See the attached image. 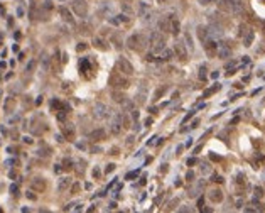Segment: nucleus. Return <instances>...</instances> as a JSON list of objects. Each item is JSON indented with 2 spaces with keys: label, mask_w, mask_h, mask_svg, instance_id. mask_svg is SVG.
Masks as SVG:
<instances>
[{
  "label": "nucleus",
  "mask_w": 265,
  "mask_h": 213,
  "mask_svg": "<svg viewBox=\"0 0 265 213\" xmlns=\"http://www.w3.org/2000/svg\"><path fill=\"white\" fill-rule=\"evenodd\" d=\"M85 49H86V42H80V44L76 46V51H78V53L85 51Z\"/></svg>",
  "instance_id": "nucleus-36"
},
{
  "label": "nucleus",
  "mask_w": 265,
  "mask_h": 213,
  "mask_svg": "<svg viewBox=\"0 0 265 213\" xmlns=\"http://www.w3.org/2000/svg\"><path fill=\"white\" fill-rule=\"evenodd\" d=\"M235 186H236V194H242V191L246 188V179H245V174H242V172H240V174L236 176Z\"/></svg>",
  "instance_id": "nucleus-12"
},
{
  "label": "nucleus",
  "mask_w": 265,
  "mask_h": 213,
  "mask_svg": "<svg viewBox=\"0 0 265 213\" xmlns=\"http://www.w3.org/2000/svg\"><path fill=\"white\" fill-rule=\"evenodd\" d=\"M34 64H35V63H34V61H32V63H29V66H27V71H31V70H32V68H34Z\"/></svg>",
  "instance_id": "nucleus-50"
},
{
  "label": "nucleus",
  "mask_w": 265,
  "mask_h": 213,
  "mask_svg": "<svg viewBox=\"0 0 265 213\" xmlns=\"http://www.w3.org/2000/svg\"><path fill=\"white\" fill-rule=\"evenodd\" d=\"M174 53H176V56H177L181 61H186V59H188V49H186V44H184L182 41H177L176 44H174Z\"/></svg>",
  "instance_id": "nucleus-8"
},
{
  "label": "nucleus",
  "mask_w": 265,
  "mask_h": 213,
  "mask_svg": "<svg viewBox=\"0 0 265 213\" xmlns=\"http://www.w3.org/2000/svg\"><path fill=\"white\" fill-rule=\"evenodd\" d=\"M105 137H106V134H105V130L103 129H98V130H93L91 134H89V139L91 140H105Z\"/></svg>",
  "instance_id": "nucleus-16"
},
{
  "label": "nucleus",
  "mask_w": 265,
  "mask_h": 213,
  "mask_svg": "<svg viewBox=\"0 0 265 213\" xmlns=\"http://www.w3.org/2000/svg\"><path fill=\"white\" fill-rule=\"evenodd\" d=\"M110 85H112V88H115V90H125V88H128V81L125 80V76L120 73V71H115V73L110 76Z\"/></svg>",
  "instance_id": "nucleus-4"
},
{
  "label": "nucleus",
  "mask_w": 265,
  "mask_h": 213,
  "mask_svg": "<svg viewBox=\"0 0 265 213\" xmlns=\"http://www.w3.org/2000/svg\"><path fill=\"white\" fill-rule=\"evenodd\" d=\"M112 98L115 100L117 103H122L125 96H123V93H122V90H113V91H112Z\"/></svg>",
  "instance_id": "nucleus-25"
},
{
  "label": "nucleus",
  "mask_w": 265,
  "mask_h": 213,
  "mask_svg": "<svg viewBox=\"0 0 265 213\" xmlns=\"http://www.w3.org/2000/svg\"><path fill=\"white\" fill-rule=\"evenodd\" d=\"M198 36H199V39H201L203 42H204L206 39H209V31H208V27L199 26V27H198Z\"/></svg>",
  "instance_id": "nucleus-21"
},
{
  "label": "nucleus",
  "mask_w": 265,
  "mask_h": 213,
  "mask_svg": "<svg viewBox=\"0 0 265 213\" xmlns=\"http://www.w3.org/2000/svg\"><path fill=\"white\" fill-rule=\"evenodd\" d=\"M201 149H203V146H198V147L194 149V154H199V151H201Z\"/></svg>",
  "instance_id": "nucleus-51"
},
{
  "label": "nucleus",
  "mask_w": 265,
  "mask_h": 213,
  "mask_svg": "<svg viewBox=\"0 0 265 213\" xmlns=\"http://www.w3.org/2000/svg\"><path fill=\"white\" fill-rule=\"evenodd\" d=\"M201 172H203V174H208V172H211V166L208 164V162H203V164H201Z\"/></svg>",
  "instance_id": "nucleus-33"
},
{
  "label": "nucleus",
  "mask_w": 265,
  "mask_h": 213,
  "mask_svg": "<svg viewBox=\"0 0 265 213\" xmlns=\"http://www.w3.org/2000/svg\"><path fill=\"white\" fill-rule=\"evenodd\" d=\"M253 39H255V32L252 31V29H248V31L243 34V46H246V48H250L253 42Z\"/></svg>",
  "instance_id": "nucleus-15"
},
{
  "label": "nucleus",
  "mask_w": 265,
  "mask_h": 213,
  "mask_svg": "<svg viewBox=\"0 0 265 213\" xmlns=\"http://www.w3.org/2000/svg\"><path fill=\"white\" fill-rule=\"evenodd\" d=\"M171 57H172V51H171V49H166V48H164V53H162V59H160V61H169Z\"/></svg>",
  "instance_id": "nucleus-29"
},
{
  "label": "nucleus",
  "mask_w": 265,
  "mask_h": 213,
  "mask_svg": "<svg viewBox=\"0 0 265 213\" xmlns=\"http://www.w3.org/2000/svg\"><path fill=\"white\" fill-rule=\"evenodd\" d=\"M78 189H80V185H78V183H76V185L73 186V191H78Z\"/></svg>",
  "instance_id": "nucleus-55"
},
{
  "label": "nucleus",
  "mask_w": 265,
  "mask_h": 213,
  "mask_svg": "<svg viewBox=\"0 0 265 213\" xmlns=\"http://www.w3.org/2000/svg\"><path fill=\"white\" fill-rule=\"evenodd\" d=\"M253 191H255V198H262V196H263V189H262L260 186H257Z\"/></svg>",
  "instance_id": "nucleus-34"
},
{
  "label": "nucleus",
  "mask_w": 265,
  "mask_h": 213,
  "mask_svg": "<svg viewBox=\"0 0 265 213\" xmlns=\"http://www.w3.org/2000/svg\"><path fill=\"white\" fill-rule=\"evenodd\" d=\"M199 2H201L203 5H208V3H211V2H216V0H199Z\"/></svg>",
  "instance_id": "nucleus-46"
},
{
  "label": "nucleus",
  "mask_w": 265,
  "mask_h": 213,
  "mask_svg": "<svg viewBox=\"0 0 265 213\" xmlns=\"http://www.w3.org/2000/svg\"><path fill=\"white\" fill-rule=\"evenodd\" d=\"M122 129H123V125H122V115L115 113L112 117V120H110V130H112L113 135H118L122 132Z\"/></svg>",
  "instance_id": "nucleus-7"
},
{
  "label": "nucleus",
  "mask_w": 265,
  "mask_h": 213,
  "mask_svg": "<svg viewBox=\"0 0 265 213\" xmlns=\"http://www.w3.org/2000/svg\"><path fill=\"white\" fill-rule=\"evenodd\" d=\"M24 140H26L27 144H32V139H31V137H24Z\"/></svg>",
  "instance_id": "nucleus-54"
},
{
  "label": "nucleus",
  "mask_w": 265,
  "mask_h": 213,
  "mask_svg": "<svg viewBox=\"0 0 265 213\" xmlns=\"http://www.w3.org/2000/svg\"><path fill=\"white\" fill-rule=\"evenodd\" d=\"M150 124H152V118H150V117H149V118H147V120H145V125H147V127H149V125H150Z\"/></svg>",
  "instance_id": "nucleus-53"
},
{
  "label": "nucleus",
  "mask_w": 265,
  "mask_h": 213,
  "mask_svg": "<svg viewBox=\"0 0 265 213\" xmlns=\"http://www.w3.org/2000/svg\"><path fill=\"white\" fill-rule=\"evenodd\" d=\"M150 46H152L154 53H160L166 48V37L162 36V32H152L150 34Z\"/></svg>",
  "instance_id": "nucleus-3"
},
{
  "label": "nucleus",
  "mask_w": 265,
  "mask_h": 213,
  "mask_svg": "<svg viewBox=\"0 0 265 213\" xmlns=\"http://www.w3.org/2000/svg\"><path fill=\"white\" fill-rule=\"evenodd\" d=\"M159 27H160V31H162V32L171 31V17H169V19H162V20H160Z\"/></svg>",
  "instance_id": "nucleus-24"
},
{
  "label": "nucleus",
  "mask_w": 265,
  "mask_h": 213,
  "mask_svg": "<svg viewBox=\"0 0 265 213\" xmlns=\"http://www.w3.org/2000/svg\"><path fill=\"white\" fill-rule=\"evenodd\" d=\"M61 130H63V134H64V137L66 139H74V127H73V124H63L61 125Z\"/></svg>",
  "instance_id": "nucleus-14"
},
{
  "label": "nucleus",
  "mask_w": 265,
  "mask_h": 213,
  "mask_svg": "<svg viewBox=\"0 0 265 213\" xmlns=\"http://www.w3.org/2000/svg\"><path fill=\"white\" fill-rule=\"evenodd\" d=\"M10 193H12V194H17V193H19V186H17V185H12V186H10Z\"/></svg>",
  "instance_id": "nucleus-40"
},
{
  "label": "nucleus",
  "mask_w": 265,
  "mask_h": 213,
  "mask_svg": "<svg viewBox=\"0 0 265 213\" xmlns=\"http://www.w3.org/2000/svg\"><path fill=\"white\" fill-rule=\"evenodd\" d=\"M203 206H204V200L199 198V200H198V208H199V210H203Z\"/></svg>",
  "instance_id": "nucleus-43"
},
{
  "label": "nucleus",
  "mask_w": 265,
  "mask_h": 213,
  "mask_svg": "<svg viewBox=\"0 0 265 213\" xmlns=\"http://www.w3.org/2000/svg\"><path fill=\"white\" fill-rule=\"evenodd\" d=\"M110 154H118V149H117V147H113V149H110Z\"/></svg>",
  "instance_id": "nucleus-52"
},
{
  "label": "nucleus",
  "mask_w": 265,
  "mask_h": 213,
  "mask_svg": "<svg viewBox=\"0 0 265 213\" xmlns=\"http://www.w3.org/2000/svg\"><path fill=\"white\" fill-rule=\"evenodd\" d=\"M198 125H199V120H194V122H192V124H191V129H196V127H198Z\"/></svg>",
  "instance_id": "nucleus-48"
},
{
  "label": "nucleus",
  "mask_w": 265,
  "mask_h": 213,
  "mask_svg": "<svg viewBox=\"0 0 265 213\" xmlns=\"http://www.w3.org/2000/svg\"><path fill=\"white\" fill-rule=\"evenodd\" d=\"M27 198H29V200H35V194H32L29 191V193H27Z\"/></svg>",
  "instance_id": "nucleus-49"
},
{
  "label": "nucleus",
  "mask_w": 265,
  "mask_h": 213,
  "mask_svg": "<svg viewBox=\"0 0 265 213\" xmlns=\"http://www.w3.org/2000/svg\"><path fill=\"white\" fill-rule=\"evenodd\" d=\"M138 176V171H134V172H128L127 176H125V179H134V178H137Z\"/></svg>",
  "instance_id": "nucleus-37"
},
{
  "label": "nucleus",
  "mask_w": 265,
  "mask_h": 213,
  "mask_svg": "<svg viewBox=\"0 0 265 213\" xmlns=\"http://www.w3.org/2000/svg\"><path fill=\"white\" fill-rule=\"evenodd\" d=\"M164 91H166V88H159V90L155 91V95H154V100H159V98H160V95H162Z\"/></svg>",
  "instance_id": "nucleus-35"
},
{
  "label": "nucleus",
  "mask_w": 265,
  "mask_h": 213,
  "mask_svg": "<svg viewBox=\"0 0 265 213\" xmlns=\"http://www.w3.org/2000/svg\"><path fill=\"white\" fill-rule=\"evenodd\" d=\"M262 2H265V0H262Z\"/></svg>",
  "instance_id": "nucleus-56"
},
{
  "label": "nucleus",
  "mask_w": 265,
  "mask_h": 213,
  "mask_svg": "<svg viewBox=\"0 0 265 213\" xmlns=\"http://www.w3.org/2000/svg\"><path fill=\"white\" fill-rule=\"evenodd\" d=\"M149 41L144 34H134L127 39V46L132 49V51H137V53H142L145 48H147Z\"/></svg>",
  "instance_id": "nucleus-1"
},
{
  "label": "nucleus",
  "mask_w": 265,
  "mask_h": 213,
  "mask_svg": "<svg viewBox=\"0 0 265 213\" xmlns=\"http://www.w3.org/2000/svg\"><path fill=\"white\" fill-rule=\"evenodd\" d=\"M196 162H198V159H196V157H191V159H188V166H194Z\"/></svg>",
  "instance_id": "nucleus-42"
},
{
  "label": "nucleus",
  "mask_w": 265,
  "mask_h": 213,
  "mask_svg": "<svg viewBox=\"0 0 265 213\" xmlns=\"http://www.w3.org/2000/svg\"><path fill=\"white\" fill-rule=\"evenodd\" d=\"M32 189L35 191H44L46 189V181L42 178H35L34 181H32Z\"/></svg>",
  "instance_id": "nucleus-17"
},
{
  "label": "nucleus",
  "mask_w": 265,
  "mask_h": 213,
  "mask_svg": "<svg viewBox=\"0 0 265 213\" xmlns=\"http://www.w3.org/2000/svg\"><path fill=\"white\" fill-rule=\"evenodd\" d=\"M192 115H194V112H189V113H188V115H186V117H184V120H182V122H184V124H186V122H188L189 118L192 117Z\"/></svg>",
  "instance_id": "nucleus-44"
},
{
  "label": "nucleus",
  "mask_w": 265,
  "mask_h": 213,
  "mask_svg": "<svg viewBox=\"0 0 265 213\" xmlns=\"http://www.w3.org/2000/svg\"><path fill=\"white\" fill-rule=\"evenodd\" d=\"M115 168H117L115 164H108V166H106V169H105V172H112V171H115Z\"/></svg>",
  "instance_id": "nucleus-41"
},
{
  "label": "nucleus",
  "mask_w": 265,
  "mask_h": 213,
  "mask_svg": "<svg viewBox=\"0 0 265 213\" xmlns=\"http://www.w3.org/2000/svg\"><path fill=\"white\" fill-rule=\"evenodd\" d=\"M14 105H15V100H14V98H7V102H5V110L10 113V112H12V108H14Z\"/></svg>",
  "instance_id": "nucleus-28"
},
{
  "label": "nucleus",
  "mask_w": 265,
  "mask_h": 213,
  "mask_svg": "<svg viewBox=\"0 0 265 213\" xmlns=\"http://www.w3.org/2000/svg\"><path fill=\"white\" fill-rule=\"evenodd\" d=\"M230 53H231V49H230V44H228V42H220V44H218L216 54L220 57H223V59H225V57L230 56Z\"/></svg>",
  "instance_id": "nucleus-11"
},
{
  "label": "nucleus",
  "mask_w": 265,
  "mask_h": 213,
  "mask_svg": "<svg viewBox=\"0 0 265 213\" xmlns=\"http://www.w3.org/2000/svg\"><path fill=\"white\" fill-rule=\"evenodd\" d=\"M95 61H91L89 57H83V59L80 61V71H81V76L86 78V80H91L93 76H95Z\"/></svg>",
  "instance_id": "nucleus-2"
},
{
  "label": "nucleus",
  "mask_w": 265,
  "mask_h": 213,
  "mask_svg": "<svg viewBox=\"0 0 265 213\" xmlns=\"http://www.w3.org/2000/svg\"><path fill=\"white\" fill-rule=\"evenodd\" d=\"M93 178H100V169H98V168L93 171Z\"/></svg>",
  "instance_id": "nucleus-45"
},
{
  "label": "nucleus",
  "mask_w": 265,
  "mask_h": 213,
  "mask_svg": "<svg viewBox=\"0 0 265 213\" xmlns=\"http://www.w3.org/2000/svg\"><path fill=\"white\" fill-rule=\"evenodd\" d=\"M122 125H123L125 129H128V127H130V117H128L127 113H125V115H122Z\"/></svg>",
  "instance_id": "nucleus-31"
},
{
  "label": "nucleus",
  "mask_w": 265,
  "mask_h": 213,
  "mask_svg": "<svg viewBox=\"0 0 265 213\" xmlns=\"http://www.w3.org/2000/svg\"><path fill=\"white\" fill-rule=\"evenodd\" d=\"M122 9H123V12L127 14V15H134V9H132L128 3H122Z\"/></svg>",
  "instance_id": "nucleus-30"
},
{
  "label": "nucleus",
  "mask_w": 265,
  "mask_h": 213,
  "mask_svg": "<svg viewBox=\"0 0 265 213\" xmlns=\"http://www.w3.org/2000/svg\"><path fill=\"white\" fill-rule=\"evenodd\" d=\"M220 88H221V85H218V83H216V85H213V86H211L209 90H206V91L203 93V98H208V96H211V95H213V93H216V91H218V90H220Z\"/></svg>",
  "instance_id": "nucleus-26"
},
{
  "label": "nucleus",
  "mask_w": 265,
  "mask_h": 213,
  "mask_svg": "<svg viewBox=\"0 0 265 213\" xmlns=\"http://www.w3.org/2000/svg\"><path fill=\"white\" fill-rule=\"evenodd\" d=\"M186 181H194V172H192V171H188V174H186Z\"/></svg>",
  "instance_id": "nucleus-39"
},
{
  "label": "nucleus",
  "mask_w": 265,
  "mask_h": 213,
  "mask_svg": "<svg viewBox=\"0 0 265 213\" xmlns=\"http://www.w3.org/2000/svg\"><path fill=\"white\" fill-rule=\"evenodd\" d=\"M117 70L120 71L122 74H132L134 73V66H132L125 57H118L117 59Z\"/></svg>",
  "instance_id": "nucleus-6"
},
{
  "label": "nucleus",
  "mask_w": 265,
  "mask_h": 213,
  "mask_svg": "<svg viewBox=\"0 0 265 213\" xmlns=\"http://www.w3.org/2000/svg\"><path fill=\"white\" fill-rule=\"evenodd\" d=\"M95 115H96V117H100V118L106 117V107L103 105V103H98V105L95 107Z\"/></svg>",
  "instance_id": "nucleus-18"
},
{
  "label": "nucleus",
  "mask_w": 265,
  "mask_h": 213,
  "mask_svg": "<svg viewBox=\"0 0 265 213\" xmlns=\"http://www.w3.org/2000/svg\"><path fill=\"white\" fill-rule=\"evenodd\" d=\"M206 66H201V68H199V80H201V81H204L206 80V78H208V73H206Z\"/></svg>",
  "instance_id": "nucleus-32"
},
{
  "label": "nucleus",
  "mask_w": 265,
  "mask_h": 213,
  "mask_svg": "<svg viewBox=\"0 0 265 213\" xmlns=\"http://www.w3.org/2000/svg\"><path fill=\"white\" fill-rule=\"evenodd\" d=\"M211 181H214V183H223V178H221L220 174H213V178H211Z\"/></svg>",
  "instance_id": "nucleus-38"
},
{
  "label": "nucleus",
  "mask_w": 265,
  "mask_h": 213,
  "mask_svg": "<svg viewBox=\"0 0 265 213\" xmlns=\"http://www.w3.org/2000/svg\"><path fill=\"white\" fill-rule=\"evenodd\" d=\"M59 12H61V15H63V19L66 20V22H71V24H73V15H71V12L66 9V7H61Z\"/></svg>",
  "instance_id": "nucleus-23"
},
{
  "label": "nucleus",
  "mask_w": 265,
  "mask_h": 213,
  "mask_svg": "<svg viewBox=\"0 0 265 213\" xmlns=\"http://www.w3.org/2000/svg\"><path fill=\"white\" fill-rule=\"evenodd\" d=\"M179 29H181V26H179V20L176 19V17L171 15V32H172L174 36L179 34Z\"/></svg>",
  "instance_id": "nucleus-19"
},
{
  "label": "nucleus",
  "mask_w": 265,
  "mask_h": 213,
  "mask_svg": "<svg viewBox=\"0 0 265 213\" xmlns=\"http://www.w3.org/2000/svg\"><path fill=\"white\" fill-rule=\"evenodd\" d=\"M208 198H209L213 203H221V201H223V191L221 189H211L209 194H208Z\"/></svg>",
  "instance_id": "nucleus-13"
},
{
  "label": "nucleus",
  "mask_w": 265,
  "mask_h": 213,
  "mask_svg": "<svg viewBox=\"0 0 265 213\" xmlns=\"http://www.w3.org/2000/svg\"><path fill=\"white\" fill-rule=\"evenodd\" d=\"M69 185H71V178H61V179H59V185H58V189H59V191H64V189H68V188H69Z\"/></svg>",
  "instance_id": "nucleus-22"
},
{
  "label": "nucleus",
  "mask_w": 265,
  "mask_h": 213,
  "mask_svg": "<svg viewBox=\"0 0 265 213\" xmlns=\"http://www.w3.org/2000/svg\"><path fill=\"white\" fill-rule=\"evenodd\" d=\"M209 157H211V159H213V161H221V157H220V156H214V154H211Z\"/></svg>",
  "instance_id": "nucleus-47"
},
{
  "label": "nucleus",
  "mask_w": 265,
  "mask_h": 213,
  "mask_svg": "<svg viewBox=\"0 0 265 213\" xmlns=\"http://www.w3.org/2000/svg\"><path fill=\"white\" fill-rule=\"evenodd\" d=\"M203 46H204V51L208 56H216V51H218V42L213 41V39H206L204 42H203Z\"/></svg>",
  "instance_id": "nucleus-9"
},
{
  "label": "nucleus",
  "mask_w": 265,
  "mask_h": 213,
  "mask_svg": "<svg viewBox=\"0 0 265 213\" xmlns=\"http://www.w3.org/2000/svg\"><path fill=\"white\" fill-rule=\"evenodd\" d=\"M228 5H230V12H235V14H240L243 12V0H226Z\"/></svg>",
  "instance_id": "nucleus-10"
},
{
  "label": "nucleus",
  "mask_w": 265,
  "mask_h": 213,
  "mask_svg": "<svg viewBox=\"0 0 265 213\" xmlns=\"http://www.w3.org/2000/svg\"><path fill=\"white\" fill-rule=\"evenodd\" d=\"M73 10L74 14H76L78 17H86L88 14V3L85 2V0H73Z\"/></svg>",
  "instance_id": "nucleus-5"
},
{
  "label": "nucleus",
  "mask_w": 265,
  "mask_h": 213,
  "mask_svg": "<svg viewBox=\"0 0 265 213\" xmlns=\"http://www.w3.org/2000/svg\"><path fill=\"white\" fill-rule=\"evenodd\" d=\"M140 12H142V17L144 19H150V10H149V7L145 5V3H140Z\"/></svg>",
  "instance_id": "nucleus-27"
},
{
  "label": "nucleus",
  "mask_w": 265,
  "mask_h": 213,
  "mask_svg": "<svg viewBox=\"0 0 265 213\" xmlns=\"http://www.w3.org/2000/svg\"><path fill=\"white\" fill-rule=\"evenodd\" d=\"M93 44H95V48H96V49H101V51H106V49H108L106 42L103 41L101 37H95V39H93Z\"/></svg>",
  "instance_id": "nucleus-20"
}]
</instances>
